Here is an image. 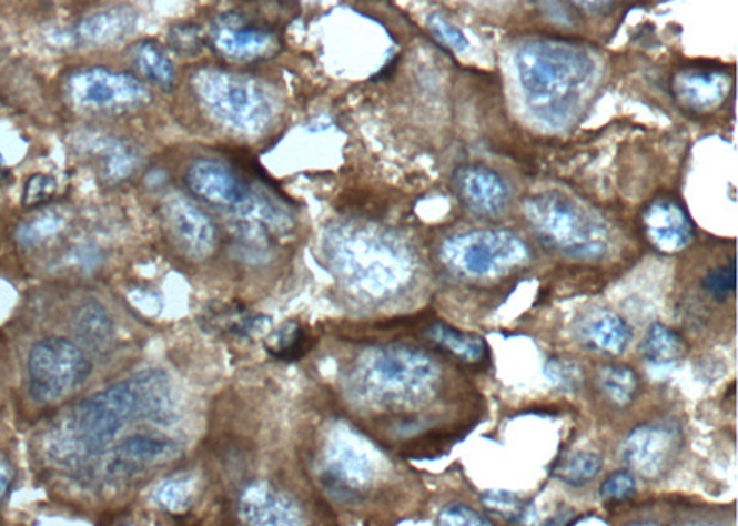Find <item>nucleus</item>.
<instances>
[{"label":"nucleus","instance_id":"12","mask_svg":"<svg viewBox=\"0 0 738 526\" xmlns=\"http://www.w3.org/2000/svg\"><path fill=\"white\" fill-rule=\"evenodd\" d=\"M453 191L467 211L482 219H498L508 211L512 189L501 172L484 163H465L453 172Z\"/></svg>","mask_w":738,"mask_h":526},{"label":"nucleus","instance_id":"10","mask_svg":"<svg viewBox=\"0 0 738 526\" xmlns=\"http://www.w3.org/2000/svg\"><path fill=\"white\" fill-rule=\"evenodd\" d=\"M69 99L83 110H127L150 99L146 85L128 72L89 67L67 78Z\"/></svg>","mask_w":738,"mask_h":526},{"label":"nucleus","instance_id":"19","mask_svg":"<svg viewBox=\"0 0 738 526\" xmlns=\"http://www.w3.org/2000/svg\"><path fill=\"white\" fill-rule=\"evenodd\" d=\"M138 13L127 6L108 8L83 17L74 27V38L85 44L104 47V44L119 43L135 32Z\"/></svg>","mask_w":738,"mask_h":526},{"label":"nucleus","instance_id":"18","mask_svg":"<svg viewBox=\"0 0 738 526\" xmlns=\"http://www.w3.org/2000/svg\"><path fill=\"white\" fill-rule=\"evenodd\" d=\"M576 333L587 350L598 351L604 355L623 353L631 341L628 324L618 314L604 308L584 314L576 324Z\"/></svg>","mask_w":738,"mask_h":526},{"label":"nucleus","instance_id":"30","mask_svg":"<svg viewBox=\"0 0 738 526\" xmlns=\"http://www.w3.org/2000/svg\"><path fill=\"white\" fill-rule=\"evenodd\" d=\"M701 289L717 302H726L728 297L734 296L735 289H737L735 259H729L728 264H718V266L707 270V274L701 280Z\"/></svg>","mask_w":738,"mask_h":526},{"label":"nucleus","instance_id":"13","mask_svg":"<svg viewBox=\"0 0 738 526\" xmlns=\"http://www.w3.org/2000/svg\"><path fill=\"white\" fill-rule=\"evenodd\" d=\"M211 41L220 54L239 61L270 55L280 43L272 28L239 13L219 17L211 30Z\"/></svg>","mask_w":738,"mask_h":526},{"label":"nucleus","instance_id":"17","mask_svg":"<svg viewBox=\"0 0 738 526\" xmlns=\"http://www.w3.org/2000/svg\"><path fill=\"white\" fill-rule=\"evenodd\" d=\"M327 475L336 488L345 492L362 489L375 475L373 456L362 449L361 442L336 439L328 449Z\"/></svg>","mask_w":738,"mask_h":526},{"label":"nucleus","instance_id":"36","mask_svg":"<svg viewBox=\"0 0 738 526\" xmlns=\"http://www.w3.org/2000/svg\"><path fill=\"white\" fill-rule=\"evenodd\" d=\"M263 318L259 316H250L246 311H225V313H216V318L211 320V324L216 325V330H225L231 335L246 336L252 331L257 330L259 322Z\"/></svg>","mask_w":738,"mask_h":526},{"label":"nucleus","instance_id":"28","mask_svg":"<svg viewBox=\"0 0 738 526\" xmlns=\"http://www.w3.org/2000/svg\"><path fill=\"white\" fill-rule=\"evenodd\" d=\"M270 342H272V347L269 346L270 353L285 361L301 358L312 346L311 336L306 335V331L297 324L285 325L272 336Z\"/></svg>","mask_w":738,"mask_h":526},{"label":"nucleus","instance_id":"34","mask_svg":"<svg viewBox=\"0 0 738 526\" xmlns=\"http://www.w3.org/2000/svg\"><path fill=\"white\" fill-rule=\"evenodd\" d=\"M427 27L431 28L434 38L438 39L439 43L445 44L447 49H453L454 52H464L467 49V38L458 27H454L453 22L448 21L447 17L442 13H431L427 17Z\"/></svg>","mask_w":738,"mask_h":526},{"label":"nucleus","instance_id":"39","mask_svg":"<svg viewBox=\"0 0 738 526\" xmlns=\"http://www.w3.org/2000/svg\"><path fill=\"white\" fill-rule=\"evenodd\" d=\"M55 181L49 175H32L24 186V205H38L54 196Z\"/></svg>","mask_w":738,"mask_h":526},{"label":"nucleus","instance_id":"8","mask_svg":"<svg viewBox=\"0 0 738 526\" xmlns=\"http://www.w3.org/2000/svg\"><path fill=\"white\" fill-rule=\"evenodd\" d=\"M186 185L203 202L239 216H259L270 224L280 219L277 205L224 161H194L186 171Z\"/></svg>","mask_w":738,"mask_h":526},{"label":"nucleus","instance_id":"11","mask_svg":"<svg viewBox=\"0 0 738 526\" xmlns=\"http://www.w3.org/2000/svg\"><path fill=\"white\" fill-rule=\"evenodd\" d=\"M681 431L674 423H645L624 439L623 458L631 472L646 481L667 475L681 451Z\"/></svg>","mask_w":738,"mask_h":526},{"label":"nucleus","instance_id":"29","mask_svg":"<svg viewBox=\"0 0 738 526\" xmlns=\"http://www.w3.org/2000/svg\"><path fill=\"white\" fill-rule=\"evenodd\" d=\"M482 503L487 510L504 517L508 523H523L530 516V505L525 500L504 489H492L482 495Z\"/></svg>","mask_w":738,"mask_h":526},{"label":"nucleus","instance_id":"33","mask_svg":"<svg viewBox=\"0 0 738 526\" xmlns=\"http://www.w3.org/2000/svg\"><path fill=\"white\" fill-rule=\"evenodd\" d=\"M63 220L60 214L52 213V211H44L36 219L30 220L27 224H22L17 231V241L21 242L22 246H32L36 242L41 241L50 233H55L60 230Z\"/></svg>","mask_w":738,"mask_h":526},{"label":"nucleus","instance_id":"31","mask_svg":"<svg viewBox=\"0 0 738 526\" xmlns=\"http://www.w3.org/2000/svg\"><path fill=\"white\" fill-rule=\"evenodd\" d=\"M97 154L104 155V165L111 180H122L135 169V158L124 144L105 139L100 141Z\"/></svg>","mask_w":738,"mask_h":526},{"label":"nucleus","instance_id":"32","mask_svg":"<svg viewBox=\"0 0 738 526\" xmlns=\"http://www.w3.org/2000/svg\"><path fill=\"white\" fill-rule=\"evenodd\" d=\"M545 375L554 386H558L565 392H576L584 384L582 367L565 356H550L545 364Z\"/></svg>","mask_w":738,"mask_h":526},{"label":"nucleus","instance_id":"7","mask_svg":"<svg viewBox=\"0 0 738 526\" xmlns=\"http://www.w3.org/2000/svg\"><path fill=\"white\" fill-rule=\"evenodd\" d=\"M530 257L519 236L501 230L454 235L442 246L443 263L467 280H492L519 269Z\"/></svg>","mask_w":738,"mask_h":526},{"label":"nucleus","instance_id":"25","mask_svg":"<svg viewBox=\"0 0 738 526\" xmlns=\"http://www.w3.org/2000/svg\"><path fill=\"white\" fill-rule=\"evenodd\" d=\"M133 60H135L139 72L153 85H159L161 89L172 88L174 65H172L169 54L158 43H152V41L139 43L133 50Z\"/></svg>","mask_w":738,"mask_h":526},{"label":"nucleus","instance_id":"2","mask_svg":"<svg viewBox=\"0 0 738 526\" xmlns=\"http://www.w3.org/2000/svg\"><path fill=\"white\" fill-rule=\"evenodd\" d=\"M526 104L539 121L562 128L575 121L595 88L596 63L582 44L532 39L515 52Z\"/></svg>","mask_w":738,"mask_h":526},{"label":"nucleus","instance_id":"5","mask_svg":"<svg viewBox=\"0 0 738 526\" xmlns=\"http://www.w3.org/2000/svg\"><path fill=\"white\" fill-rule=\"evenodd\" d=\"M198 99L228 127L242 133H261L274 121L275 100L255 78L239 72L203 69L192 80Z\"/></svg>","mask_w":738,"mask_h":526},{"label":"nucleus","instance_id":"26","mask_svg":"<svg viewBox=\"0 0 738 526\" xmlns=\"http://www.w3.org/2000/svg\"><path fill=\"white\" fill-rule=\"evenodd\" d=\"M600 469V456L589 453V451H578V453H570L564 458H559L556 466L553 467V475L567 486L582 488L590 481H595Z\"/></svg>","mask_w":738,"mask_h":526},{"label":"nucleus","instance_id":"27","mask_svg":"<svg viewBox=\"0 0 738 526\" xmlns=\"http://www.w3.org/2000/svg\"><path fill=\"white\" fill-rule=\"evenodd\" d=\"M74 330L89 346L102 347L113 336V324L99 303H85L74 316Z\"/></svg>","mask_w":738,"mask_h":526},{"label":"nucleus","instance_id":"37","mask_svg":"<svg viewBox=\"0 0 738 526\" xmlns=\"http://www.w3.org/2000/svg\"><path fill=\"white\" fill-rule=\"evenodd\" d=\"M159 505L170 512L185 510L191 500V486L186 481H169L159 488L158 494Z\"/></svg>","mask_w":738,"mask_h":526},{"label":"nucleus","instance_id":"20","mask_svg":"<svg viewBox=\"0 0 738 526\" xmlns=\"http://www.w3.org/2000/svg\"><path fill=\"white\" fill-rule=\"evenodd\" d=\"M242 516L255 525H295L301 523L291 500L264 486H252L242 497Z\"/></svg>","mask_w":738,"mask_h":526},{"label":"nucleus","instance_id":"40","mask_svg":"<svg viewBox=\"0 0 738 526\" xmlns=\"http://www.w3.org/2000/svg\"><path fill=\"white\" fill-rule=\"evenodd\" d=\"M11 481H13V469H11L10 462L6 461L4 456H0V499L10 488Z\"/></svg>","mask_w":738,"mask_h":526},{"label":"nucleus","instance_id":"3","mask_svg":"<svg viewBox=\"0 0 738 526\" xmlns=\"http://www.w3.org/2000/svg\"><path fill=\"white\" fill-rule=\"evenodd\" d=\"M334 269L356 291L381 300L408 285L414 274L411 250L384 231L338 227L328 235Z\"/></svg>","mask_w":738,"mask_h":526},{"label":"nucleus","instance_id":"9","mask_svg":"<svg viewBox=\"0 0 738 526\" xmlns=\"http://www.w3.org/2000/svg\"><path fill=\"white\" fill-rule=\"evenodd\" d=\"M93 366L83 351L67 338H44L33 344L28 355V392L43 405L77 392Z\"/></svg>","mask_w":738,"mask_h":526},{"label":"nucleus","instance_id":"4","mask_svg":"<svg viewBox=\"0 0 738 526\" xmlns=\"http://www.w3.org/2000/svg\"><path fill=\"white\" fill-rule=\"evenodd\" d=\"M525 216L537 241L564 257L598 261L609 250L604 222L562 192L528 198Z\"/></svg>","mask_w":738,"mask_h":526},{"label":"nucleus","instance_id":"35","mask_svg":"<svg viewBox=\"0 0 738 526\" xmlns=\"http://www.w3.org/2000/svg\"><path fill=\"white\" fill-rule=\"evenodd\" d=\"M635 495V478L628 472H613L600 486V497L606 503H626Z\"/></svg>","mask_w":738,"mask_h":526},{"label":"nucleus","instance_id":"14","mask_svg":"<svg viewBox=\"0 0 738 526\" xmlns=\"http://www.w3.org/2000/svg\"><path fill=\"white\" fill-rule=\"evenodd\" d=\"M674 99L681 108L704 115L718 110L734 91V77L715 65H689L679 69L670 82Z\"/></svg>","mask_w":738,"mask_h":526},{"label":"nucleus","instance_id":"6","mask_svg":"<svg viewBox=\"0 0 738 526\" xmlns=\"http://www.w3.org/2000/svg\"><path fill=\"white\" fill-rule=\"evenodd\" d=\"M362 384L383 401L417 403L438 388L439 372L431 356L405 346L367 353L361 367Z\"/></svg>","mask_w":738,"mask_h":526},{"label":"nucleus","instance_id":"38","mask_svg":"<svg viewBox=\"0 0 738 526\" xmlns=\"http://www.w3.org/2000/svg\"><path fill=\"white\" fill-rule=\"evenodd\" d=\"M439 523L448 526L493 525L492 519H487V517L482 516V514L473 510L469 506L462 505V503H453V505L445 506L442 514H439Z\"/></svg>","mask_w":738,"mask_h":526},{"label":"nucleus","instance_id":"1","mask_svg":"<svg viewBox=\"0 0 738 526\" xmlns=\"http://www.w3.org/2000/svg\"><path fill=\"white\" fill-rule=\"evenodd\" d=\"M135 417L159 425L174 422V395L166 373L161 370L138 373L74 406L65 425L60 427L61 442H55L54 447L67 444L72 453L99 455Z\"/></svg>","mask_w":738,"mask_h":526},{"label":"nucleus","instance_id":"16","mask_svg":"<svg viewBox=\"0 0 738 526\" xmlns=\"http://www.w3.org/2000/svg\"><path fill=\"white\" fill-rule=\"evenodd\" d=\"M164 214L175 239L196 257H208L216 244V231L208 214L185 196H170Z\"/></svg>","mask_w":738,"mask_h":526},{"label":"nucleus","instance_id":"22","mask_svg":"<svg viewBox=\"0 0 738 526\" xmlns=\"http://www.w3.org/2000/svg\"><path fill=\"white\" fill-rule=\"evenodd\" d=\"M178 453V444L158 434H135L127 442H122L115 449V464L111 467L119 473H127L132 467L143 466L159 458H169Z\"/></svg>","mask_w":738,"mask_h":526},{"label":"nucleus","instance_id":"24","mask_svg":"<svg viewBox=\"0 0 738 526\" xmlns=\"http://www.w3.org/2000/svg\"><path fill=\"white\" fill-rule=\"evenodd\" d=\"M596 386L609 403L626 406L635 399L639 390V377L626 364H607L596 373Z\"/></svg>","mask_w":738,"mask_h":526},{"label":"nucleus","instance_id":"15","mask_svg":"<svg viewBox=\"0 0 738 526\" xmlns=\"http://www.w3.org/2000/svg\"><path fill=\"white\" fill-rule=\"evenodd\" d=\"M640 225L650 246L668 255L681 252L695 241V222L687 209L670 196L651 200L643 211Z\"/></svg>","mask_w":738,"mask_h":526},{"label":"nucleus","instance_id":"23","mask_svg":"<svg viewBox=\"0 0 738 526\" xmlns=\"http://www.w3.org/2000/svg\"><path fill=\"white\" fill-rule=\"evenodd\" d=\"M640 353L651 366H673L684 358L687 353V344L684 336L670 330L667 325L654 324L646 331Z\"/></svg>","mask_w":738,"mask_h":526},{"label":"nucleus","instance_id":"41","mask_svg":"<svg viewBox=\"0 0 738 526\" xmlns=\"http://www.w3.org/2000/svg\"><path fill=\"white\" fill-rule=\"evenodd\" d=\"M175 43H178V44H175V47H183V43H185V39H175ZM186 43H189V44H185V49H191V47H192L191 43H194V39L186 38Z\"/></svg>","mask_w":738,"mask_h":526},{"label":"nucleus","instance_id":"21","mask_svg":"<svg viewBox=\"0 0 738 526\" xmlns=\"http://www.w3.org/2000/svg\"><path fill=\"white\" fill-rule=\"evenodd\" d=\"M427 338L434 347H438L443 353L453 356L456 361L467 366H484L487 361V346L486 342L482 341L481 336L471 335V333H462L456 331L451 325L436 324L428 325Z\"/></svg>","mask_w":738,"mask_h":526}]
</instances>
